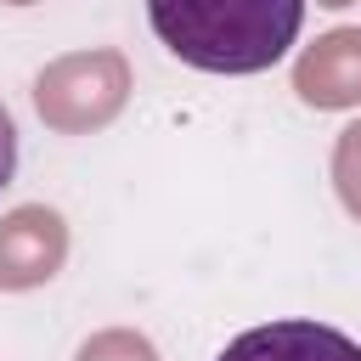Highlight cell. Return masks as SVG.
<instances>
[{
    "instance_id": "obj_1",
    "label": "cell",
    "mask_w": 361,
    "mask_h": 361,
    "mask_svg": "<svg viewBox=\"0 0 361 361\" xmlns=\"http://www.w3.org/2000/svg\"><path fill=\"white\" fill-rule=\"evenodd\" d=\"M152 34L203 73H265L299 39L305 0H147Z\"/></svg>"
},
{
    "instance_id": "obj_2",
    "label": "cell",
    "mask_w": 361,
    "mask_h": 361,
    "mask_svg": "<svg viewBox=\"0 0 361 361\" xmlns=\"http://www.w3.org/2000/svg\"><path fill=\"white\" fill-rule=\"evenodd\" d=\"M124 102H130V62L107 45L56 56L34 79V107L56 135H85V130L113 124Z\"/></svg>"
},
{
    "instance_id": "obj_3",
    "label": "cell",
    "mask_w": 361,
    "mask_h": 361,
    "mask_svg": "<svg viewBox=\"0 0 361 361\" xmlns=\"http://www.w3.org/2000/svg\"><path fill=\"white\" fill-rule=\"evenodd\" d=\"M68 259V220L45 203L0 214V293L45 288Z\"/></svg>"
},
{
    "instance_id": "obj_4",
    "label": "cell",
    "mask_w": 361,
    "mask_h": 361,
    "mask_svg": "<svg viewBox=\"0 0 361 361\" xmlns=\"http://www.w3.org/2000/svg\"><path fill=\"white\" fill-rule=\"evenodd\" d=\"M293 90L322 113L361 107V28H327L316 45H305V56L293 62Z\"/></svg>"
},
{
    "instance_id": "obj_5",
    "label": "cell",
    "mask_w": 361,
    "mask_h": 361,
    "mask_svg": "<svg viewBox=\"0 0 361 361\" xmlns=\"http://www.w3.org/2000/svg\"><path fill=\"white\" fill-rule=\"evenodd\" d=\"M214 361H361V344L327 322H265L237 333Z\"/></svg>"
},
{
    "instance_id": "obj_6",
    "label": "cell",
    "mask_w": 361,
    "mask_h": 361,
    "mask_svg": "<svg viewBox=\"0 0 361 361\" xmlns=\"http://www.w3.org/2000/svg\"><path fill=\"white\" fill-rule=\"evenodd\" d=\"M333 186H338V197H344V209L361 220V118L338 135V147H333Z\"/></svg>"
},
{
    "instance_id": "obj_7",
    "label": "cell",
    "mask_w": 361,
    "mask_h": 361,
    "mask_svg": "<svg viewBox=\"0 0 361 361\" xmlns=\"http://www.w3.org/2000/svg\"><path fill=\"white\" fill-rule=\"evenodd\" d=\"M79 361H158V350L130 327H107V333H90L79 344Z\"/></svg>"
},
{
    "instance_id": "obj_8",
    "label": "cell",
    "mask_w": 361,
    "mask_h": 361,
    "mask_svg": "<svg viewBox=\"0 0 361 361\" xmlns=\"http://www.w3.org/2000/svg\"><path fill=\"white\" fill-rule=\"evenodd\" d=\"M11 175H17V124H11V113L0 107V192L11 186Z\"/></svg>"
},
{
    "instance_id": "obj_9",
    "label": "cell",
    "mask_w": 361,
    "mask_h": 361,
    "mask_svg": "<svg viewBox=\"0 0 361 361\" xmlns=\"http://www.w3.org/2000/svg\"><path fill=\"white\" fill-rule=\"evenodd\" d=\"M316 6H333V11H344V6H350V0H316Z\"/></svg>"
},
{
    "instance_id": "obj_10",
    "label": "cell",
    "mask_w": 361,
    "mask_h": 361,
    "mask_svg": "<svg viewBox=\"0 0 361 361\" xmlns=\"http://www.w3.org/2000/svg\"><path fill=\"white\" fill-rule=\"evenodd\" d=\"M6 6H34V0H6Z\"/></svg>"
}]
</instances>
